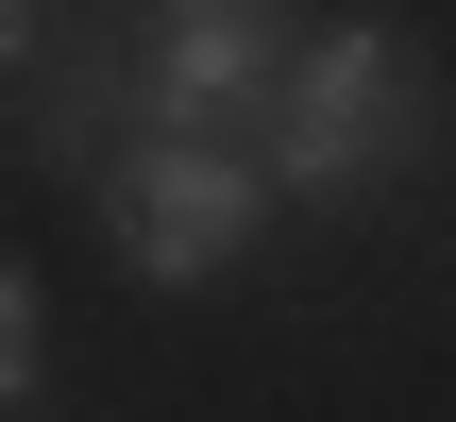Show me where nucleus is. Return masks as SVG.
Returning a JSON list of instances; mask_svg holds the SVG:
<instances>
[{
    "label": "nucleus",
    "instance_id": "nucleus-1",
    "mask_svg": "<svg viewBox=\"0 0 456 422\" xmlns=\"http://www.w3.org/2000/svg\"><path fill=\"white\" fill-rule=\"evenodd\" d=\"M423 135H440L423 34L338 17V34H305V68H288V101H271V186H288V203H372L389 169H423Z\"/></svg>",
    "mask_w": 456,
    "mask_h": 422
},
{
    "label": "nucleus",
    "instance_id": "nucleus-3",
    "mask_svg": "<svg viewBox=\"0 0 456 422\" xmlns=\"http://www.w3.org/2000/svg\"><path fill=\"white\" fill-rule=\"evenodd\" d=\"M152 118L169 135H220V118H271L288 101V68H305V34H288V0H152Z\"/></svg>",
    "mask_w": 456,
    "mask_h": 422
},
{
    "label": "nucleus",
    "instance_id": "nucleus-4",
    "mask_svg": "<svg viewBox=\"0 0 456 422\" xmlns=\"http://www.w3.org/2000/svg\"><path fill=\"white\" fill-rule=\"evenodd\" d=\"M0 389H17V406L51 389V304H34V288H0Z\"/></svg>",
    "mask_w": 456,
    "mask_h": 422
},
{
    "label": "nucleus",
    "instance_id": "nucleus-2",
    "mask_svg": "<svg viewBox=\"0 0 456 422\" xmlns=\"http://www.w3.org/2000/svg\"><path fill=\"white\" fill-rule=\"evenodd\" d=\"M288 186H271V152H237V135H152L118 186H102V220H118V254H135V288H220L237 254H254V220H271Z\"/></svg>",
    "mask_w": 456,
    "mask_h": 422
}]
</instances>
